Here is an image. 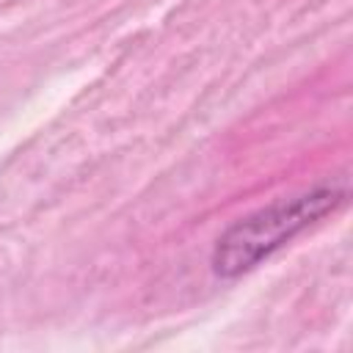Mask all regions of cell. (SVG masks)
I'll return each mask as SVG.
<instances>
[{
    "instance_id": "1",
    "label": "cell",
    "mask_w": 353,
    "mask_h": 353,
    "mask_svg": "<svg viewBox=\"0 0 353 353\" xmlns=\"http://www.w3.org/2000/svg\"><path fill=\"white\" fill-rule=\"evenodd\" d=\"M347 201V188L320 185L290 199H276L243 218H237L218 240L210 256L218 279H237L273 256L292 237L331 215Z\"/></svg>"
}]
</instances>
